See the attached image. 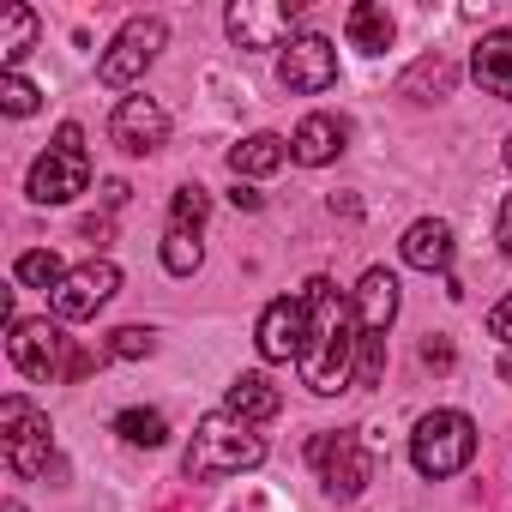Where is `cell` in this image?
I'll list each match as a JSON object with an SVG mask.
<instances>
[{
	"mask_svg": "<svg viewBox=\"0 0 512 512\" xmlns=\"http://www.w3.org/2000/svg\"><path fill=\"white\" fill-rule=\"evenodd\" d=\"M302 302H308V338H302L296 368H302V386H308V392L332 398V392H344L350 374H356V350H362L356 302L338 296L332 278H308Z\"/></svg>",
	"mask_w": 512,
	"mask_h": 512,
	"instance_id": "6da1fadb",
	"label": "cell"
},
{
	"mask_svg": "<svg viewBox=\"0 0 512 512\" xmlns=\"http://www.w3.org/2000/svg\"><path fill=\"white\" fill-rule=\"evenodd\" d=\"M266 464V440L253 434V422L217 410V416H199L187 452H181V470L187 482H223V476H241V470H260Z\"/></svg>",
	"mask_w": 512,
	"mask_h": 512,
	"instance_id": "7a4b0ae2",
	"label": "cell"
},
{
	"mask_svg": "<svg viewBox=\"0 0 512 512\" xmlns=\"http://www.w3.org/2000/svg\"><path fill=\"white\" fill-rule=\"evenodd\" d=\"M0 452H7V470L37 482L55 470V428H49V410H37L25 392H7L0 398Z\"/></svg>",
	"mask_w": 512,
	"mask_h": 512,
	"instance_id": "3957f363",
	"label": "cell"
},
{
	"mask_svg": "<svg viewBox=\"0 0 512 512\" xmlns=\"http://www.w3.org/2000/svg\"><path fill=\"white\" fill-rule=\"evenodd\" d=\"M476 458V422L464 410H428L410 434V464L428 476V482H446L458 476L464 464Z\"/></svg>",
	"mask_w": 512,
	"mask_h": 512,
	"instance_id": "277c9868",
	"label": "cell"
},
{
	"mask_svg": "<svg viewBox=\"0 0 512 512\" xmlns=\"http://www.w3.org/2000/svg\"><path fill=\"white\" fill-rule=\"evenodd\" d=\"M91 187V151H85V127L79 121H67L61 133H55V145L31 163V181H25V193L37 199V205H67V199H79Z\"/></svg>",
	"mask_w": 512,
	"mask_h": 512,
	"instance_id": "5b68a950",
	"label": "cell"
},
{
	"mask_svg": "<svg viewBox=\"0 0 512 512\" xmlns=\"http://www.w3.org/2000/svg\"><path fill=\"white\" fill-rule=\"evenodd\" d=\"M308 464L320 470V482H326L332 500H356V494L380 476V458L368 452V440H362L356 428H326V434H314Z\"/></svg>",
	"mask_w": 512,
	"mask_h": 512,
	"instance_id": "8992f818",
	"label": "cell"
},
{
	"mask_svg": "<svg viewBox=\"0 0 512 512\" xmlns=\"http://www.w3.org/2000/svg\"><path fill=\"white\" fill-rule=\"evenodd\" d=\"M163 43H169V25L163 19H127L121 31H115V43L103 49V61H97V79L103 85H133L157 55H163Z\"/></svg>",
	"mask_w": 512,
	"mask_h": 512,
	"instance_id": "52a82bcc",
	"label": "cell"
},
{
	"mask_svg": "<svg viewBox=\"0 0 512 512\" xmlns=\"http://www.w3.org/2000/svg\"><path fill=\"white\" fill-rule=\"evenodd\" d=\"M296 19H302L296 0H235V7L223 13L235 49H290Z\"/></svg>",
	"mask_w": 512,
	"mask_h": 512,
	"instance_id": "ba28073f",
	"label": "cell"
},
{
	"mask_svg": "<svg viewBox=\"0 0 512 512\" xmlns=\"http://www.w3.org/2000/svg\"><path fill=\"white\" fill-rule=\"evenodd\" d=\"M7 356L25 380H61L67 374V332L55 320H13L7 326Z\"/></svg>",
	"mask_w": 512,
	"mask_h": 512,
	"instance_id": "9c48e42d",
	"label": "cell"
},
{
	"mask_svg": "<svg viewBox=\"0 0 512 512\" xmlns=\"http://www.w3.org/2000/svg\"><path fill=\"white\" fill-rule=\"evenodd\" d=\"M278 85L296 91V97H320L338 85V49L326 37H290V49L278 55Z\"/></svg>",
	"mask_w": 512,
	"mask_h": 512,
	"instance_id": "30bf717a",
	"label": "cell"
},
{
	"mask_svg": "<svg viewBox=\"0 0 512 512\" xmlns=\"http://www.w3.org/2000/svg\"><path fill=\"white\" fill-rule=\"evenodd\" d=\"M109 139L127 157H151V151L169 145V109L157 97H121L115 115H109Z\"/></svg>",
	"mask_w": 512,
	"mask_h": 512,
	"instance_id": "8fae6325",
	"label": "cell"
},
{
	"mask_svg": "<svg viewBox=\"0 0 512 512\" xmlns=\"http://www.w3.org/2000/svg\"><path fill=\"white\" fill-rule=\"evenodd\" d=\"M121 290V272L109 260H85L61 278V290L49 296L55 302V320H91L97 308H109V296Z\"/></svg>",
	"mask_w": 512,
	"mask_h": 512,
	"instance_id": "7c38bea8",
	"label": "cell"
},
{
	"mask_svg": "<svg viewBox=\"0 0 512 512\" xmlns=\"http://www.w3.org/2000/svg\"><path fill=\"white\" fill-rule=\"evenodd\" d=\"M302 338H308V302L302 296H278L260 326H253V344H260L266 362H296L302 356Z\"/></svg>",
	"mask_w": 512,
	"mask_h": 512,
	"instance_id": "4fadbf2b",
	"label": "cell"
},
{
	"mask_svg": "<svg viewBox=\"0 0 512 512\" xmlns=\"http://www.w3.org/2000/svg\"><path fill=\"white\" fill-rule=\"evenodd\" d=\"M350 302H356V326H362V338H386V326L398 320V278L392 272H362V284L350 290Z\"/></svg>",
	"mask_w": 512,
	"mask_h": 512,
	"instance_id": "5bb4252c",
	"label": "cell"
},
{
	"mask_svg": "<svg viewBox=\"0 0 512 512\" xmlns=\"http://www.w3.org/2000/svg\"><path fill=\"white\" fill-rule=\"evenodd\" d=\"M344 145H350V121H344V115H326V109H320V115H308V121L290 133V157H296V163H308V169L332 163Z\"/></svg>",
	"mask_w": 512,
	"mask_h": 512,
	"instance_id": "9a60e30c",
	"label": "cell"
},
{
	"mask_svg": "<svg viewBox=\"0 0 512 512\" xmlns=\"http://www.w3.org/2000/svg\"><path fill=\"white\" fill-rule=\"evenodd\" d=\"M398 253H404V266H416V272H446L452 266V223H440V217L410 223Z\"/></svg>",
	"mask_w": 512,
	"mask_h": 512,
	"instance_id": "2e32d148",
	"label": "cell"
},
{
	"mask_svg": "<svg viewBox=\"0 0 512 512\" xmlns=\"http://www.w3.org/2000/svg\"><path fill=\"white\" fill-rule=\"evenodd\" d=\"M470 73L488 97L512 103V31H488L476 49H470Z\"/></svg>",
	"mask_w": 512,
	"mask_h": 512,
	"instance_id": "e0dca14e",
	"label": "cell"
},
{
	"mask_svg": "<svg viewBox=\"0 0 512 512\" xmlns=\"http://www.w3.org/2000/svg\"><path fill=\"white\" fill-rule=\"evenodd\" d=\"M223 410L260 428V422H272V416L284 410V392H278L266 374H235V380H229V392H223Z\"/></svg>",
	"mask_w": 512,
	"mask_h": 512,
	"instance_id": "ac0fdd59",
	"label": "cell"
},
{
	"mask_svg": "<svg viewBox=\"0 0 512 512\" xmlns=\"http://www.w3.org/2000/svg\"><path fill=\"white\" fill-rule=\"evenodd\" d=\"M284 157H290V139H278V133H253V139L229 145L235 181H241V175H272V169H284Z\"/></svg>",
	"mask_w": 512,
	"mask_h": 512,
	"instance_id": "d6986e66",
	"label": "cell"
},
{
	"mask_svg": "<svg viewBox=\"0 0 512 512\" xmlns=\"http://www.w3.org/2000/svg\"><path fill=\"white\" fill-rule=\"evenodd\" d=\"M392 37H398V25H392L386 7H374V0L350 7V49H362V55H386Z\"/></svg>",
	"mask_w": 512,
	"mask_h": 512,
	"instance_id": "ffe728a7",
	"label": "cell"
},
{
	"mask_svg": "<svg viewBox=\"0 0 512 512\" xmlns=\"http://www.w3.org/2000/svg\"><path fill=\"white\" fill-rule=\"evenodd\" d=\"M37 49V13L31 7H7L0 13V67L19 73V61Z\"/></svg>",
	"mask_w": 512,
	"mask_h": 512,
	"instance_id": "44dd1931",
	"label": "cell"
},
{
	"mask_svg": "<svg viewBox=\"0 0 512 512\" xmlns=\"http://www.w3.org/2000/svg\"><path fill=\"white\" fill-rule=\"evenodd\" d=\"M13 278L19 284H31V290H61V278H67V266H61V253L55 247H31V253H19V266H13Z\"/></svg>",
	"mask_w": 512,
	"mask_h": 512,
	"instance_id": "7402d4cb",
	"label": "cell"
},
{
	"mask_svg": "<svg viewBox=\"0 0 512 512\" xmlns=\"http://www.w3.org/2000/svg\"><path fill=\"white\" fill-rule=\"evenodd\" d=\"M115 434L127 440V446H163L169 440V422H163V410H145V404H133V410H121L115 416Z\"/></svg>",
	"mask_w": 512,
	"mask_h": 512,
	"instance_id": "603a6c76",
	"label": "cell"
},
{
	"mask_svg": "<svg viewBox=\"0 0 512 512\" xmlns=\"http://www.w3.org/2000/svg\"><path fill=\"white\" fill-rule=\"evenodd\" d=\"M199 260H205V247H199L193 229H163V266H169L175 278H193Z\"/></svg>",
	"mask_w": 512,
	"mask_h": 512,
	"instance_id": "cb8c5ba5",
	"label": "cell"
},
{
	"mask_svg": "<svg viewBox=\"0 0 512 512\" xmlns=\"http://www.w3.org/2000/svg\"><path fill=\"white\" fill-rule=\"evenodd\" d=\"M205 217H211V193L205 187H175V199H169V229H205Z\"/></svg>",
	"mask_w": 512,
	"mask_h": 512,
	"instance_id": "d4e9b609",
	"label": "cell"
},
{
	"mask_svg": "<svg viewBox=\"0 0 512 512\" xmlns=\"http://www.w3.org/2000/svg\"><path fill=\"white\" fill-rule=\"evenodd\" d=\"M0 109H7V115H37L43 109V91L31 85V79H19V73H0Z\"/></svg>",
	"mask_w": 512,
	"mask_h": 512,
	"instance_id": "484cf974",
	"label": "cell"
},
{
	"mask_svg": "<svg viewBox=\"0 0 512 512\" xmlns=\"http://www.w3.org/2000/svg\"><path fill=\"white\" fill-rule=\"evenodd\" d=\"M157 350V332L151 326H115L109 332V356L115 362H139V356H151Z\"/></svg>",
	"mask_w": 512,
	"mask_h": 512,
	"instance_id": "4316f807",
	"label": "cell"
},
{
	"mask_svg": "<svg viewBox=\"0 0 512 512\" xmlns=\"http://www.w3.org/2000/svg\"><path fill=\"white\" fill-rule=\"evenodd\" d=\"M422 85H434V91L446 97V91H452V61H446V55H428V61H416V67H410V79H404V91L416 97Z\"/></svg>",
	"mask_w": 512,
	"mask_h": 512,
	"instance_id": "83f0119b",
	"label": "cell"
},
{
	"mask_svg": "<svg viewBox=\"0 0 512 512\" xmlns=\"http://www.w3.org/2000/svg\"><path fill=\"white\" fill-rule=\"evenodd\" d=\"M488 332H494V338H500V344L512 350V290H506V296H500V302L488 308Z\"/></svg>",
	"mask_w": 512,
	"mask_h": 512,
	"instance_id": "f1b7e54d",
	"label": "cell"
},
{
	"mask_svg": "<svg viewBox=\"0 0 512 512\" xmlns=\"http://www.w3.org/2000/svg\"><path fill=\"white\" fill-rule=\"evenodd\" d=\"M422 368L446 374V368H452V344H446V338H428V344H422Z\"/></svg>",
	"mask_w": 512,
	"mask_h": 512,
	"instance_id": "f546056e",
	"label": "cell"
},
{
	"mask_svg": "<svg viewBox=\"0 0 512 512\" xmlns=\"http://www.w3.org/2000/svg\"><path fill=\"white\" fill-rule=\"evenodd\" d=\"M500 247H506V260H512V193H506V205H500Z\"/></svg>",
	"mask_w": 512,
	"mask_h": 512,
	"instance_id": "4dcf8cb0",
	"label": "cell"
},
{
	"mask_svg": "<svg viewBox=\"0 0 512 512\" xmlns=\"http://www.w3.org/2000/svg\"><path fill=\"white\" fill-rule=\"evenodd\" d=\"M229 199H235V205H241V211H260V205H266V199H260V193H253V187H241V181H235V193H229Z\"/></svg>",
	"mask_w": 512,
	"mask_h": 512,
	"instance_id": "1f68e13d",
	"label": "cell"
},
{
	"mask_svg": "<svg viewBox=\"0 0 512 512\" xmlns=\"http://www.w3.org/2000/svg\"><path fill=\"white\" fill-rule=\"evenodd\" d=\"M127 193H133L127 181H103V205H127Z\"/></svg>",
	"mask_w": 512,
	"mask_h": 512,
	"instance_id": "d6a6232c",
	"label": "cell"
},
{
	"mask_svg": "<svg viewBox=\"0 0 512 512\" xmlns=\"http://www.w3.org/2000/svg\"><path fill=\"white\" fill-rule=\"evenodd\" d=\"M0 512H25V506H19V500H7V506H0Z\"/></svg>",
	"mask_w": 512,
	"mask_h": 512,
	"instance_id": "836d02e7",
	"label": "cell"
},
{
	"mask_svg": "<svg viewBox=\"0 0 512 512\" xmlns=\"http://www.w3.org/2000/svg\"><path fill=\"white\" fill-rule=\"evenodd\" d=\"M506 163H512V139H506Z\"/></svg>",
	"mask_w": 512,
	"mask_h": 512,
	"instance_id": "e575fe53",
	"label": "cell"
}]
</instances>
